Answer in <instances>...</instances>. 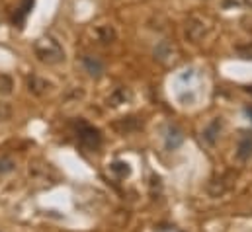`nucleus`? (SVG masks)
I'll return each mask as SVG.
<instances>
[{"label": "nucleus", "mask_w": 252, "mask_h": 232, "mask_svg": "<svg viewBox=\"0 0 252 232\" xmlns=\"http://www.w3.org/2000/svg\"><path fill=\"white\" fill-rule=\"evenodd\" d=\"M33 53L37 60L45 64H59L64 60V49L63 45L53 37V35H41L33 43Z\"/></svg>", "instance_id": "obj_1"}, {"label": "nucleus", "mask_w": 252, "mask_h": 232, "mask_svg": "<svg viewBox=\"0 0 252 232\" xmlns=\"http://www.w3.org/2000/svg\"><path fill=\"white\" fill-rule=\"evenodd\" d=\"M78 143H80V146H84L88 150H96L100 146V143H102L100 131L90 127V125H86V123H80V127H78Z\"/></svg>", "instance_id": "obj_2"}, {"label": "nucleus", "mask_w": 252, "mask_h": 232, "mask_svg": "<svg viewBox=\"0 0 252 232\" xmlns=\"http://www.w3.org/2000/svg\"><path fill=\"white\" fill-rule=\"evenodd\" d=\"M184 29H186V37H188L191 43L201 41L203 35L207 33V26H205V22L199 20V18H188Z\"/></svg>", "instance_id": "obj_3"}, {"label": "nucleus", "mask_w": 252, "mask_h": 232, "mask_svg": "<svg viewBox=\"0 0 252 232\" xmlns=\"http://www.w3.org/2000/svg\"><path fill=\"white\" fill-rule=\"evenodd\" d=\"M82 66H84V70L92 76V78H100L102 74H104V62L100 60L98 57H94V55H84L82 57Z\"/></svg>", "instance_id": "obj_4"}, {"label": "nucleus", "mask_w": 252, "mask_h": 232, "mask_svg": "<svg viewBox=\"0 0 252 232\" xmlns=\"http://www.w3.org/2000/svg\"><path fill=\"white\" fill-rule=\"evenodd\" d=\"M94 35H96L98 43H102V45H112V43L118 39V33H116V29H114L112 26H108V24H104V26H98V28L94 29Z\"/></svg>", "instance_id": "obj_5"}, {"label": "nucleus", "mask_w": 252, "mask_h": 232, "mask_svg": "<svg viewBox=\"0 0 252 232\" xmlns=\"http://www.w3.org/2000/svg\"><path fill=\"white\" fill-rule=\"evenodd\" d=\"M49 88H51V82H47L45 78H41V76H37V74H32V76L28 78V90H30L32 94H35V96L47 94Z\"/></svg>", "instance_id": "obj_6"}, {"label": "nucleus", "mask_w": 252, "mask_h": 232, "mask_svg": "<svg viewBox=\"0 0 252 232\" xmlns=\"http://www.w3.org/2000/svg\"><path fill=\"white\" fill-rule=\"evenodd\" d=\"M237 156L241 160H249L252 156V133L243 135V139L239 141V148H237Z\"/></svg>", "instance_id": "obj_7"}, {"label": "nucleus", "mask_w": 252, "mask_h": 232, "mask_svg": "<svg viewBox=\"0 0 252 232\" xmlns=\"http://www.w3.org/2000/svg\"><path fill=\"white\" fill-rule=\"evenodd\" d=\"M155 55L158 60H162V62H166V58L168 57H174V47H172V43H168V41H162L157 49H155Z\"/></svg>", "instance_id": "obj_8"}, {"label": "nucleus", "mask_w": 252, "mask_h": 232, "mask_svg": "<svg viewBox=\"0 0 252 232\" xmlns=\"http://www.w3.org/2000/svg\"><path fill=\"white\" fill-rule=\"evenodd\" d=\"M129 98H131V94L127 92L126 88H118V90L110 96V100H108V102H110L112 106H120V104H124V102L129 100Z\"/></svg>", "instance_id": "obj_9"}, {"label": "nucleus", "mask_w": 252, "mask_h": 232, "mask_svg": "<svg viewBox=\"0 0 252 232\" xmlns=\"http://www.w3.org/2000/svg\"><path fill=\"white\" fill-rule=\"evenodd\" d=\"M14 160L10 158V156H6V154H0V175L2 174H8V172H12L14 170Z\"/></svg>", "instance_id": "obj_10"}, {"label": "nucleus", "mask_w": 252, "mask_h": 232, "mask_svg": "<svg viewBox=\"0 0 252 232\" xmlns=\"http://www.w3.org/2000/svg\"><path fill=\"white\" fill-rule=\"evenodd\" d=\"M12 88H14L12 78H10V76H6V74H0V94H10V92H12Z\"/></svg>", "instance_id": "obj_11"}, {"label": "nucleus", "mask_w": 252, "mask_h": 232, "mask_svg": "<svg viewBox=\"0 0 252 232\" xmlns=\"http://www.w3.org/2000/svg\"><path fill=\"white\" fill-rule=\"evenodd\" d=\"M14 116V110L8 102H0V121H8Z\"/></svg>", "instance_id": "obj_12"}, {"label": "nucleus", "mask_w": 252, "mask_h": 232, "mask_svg": "<svg viewBox=\"0 0 252 232\" xmlns=\"http://www.w3.org/2000/svg\"><path fill=\"white\" fill-rule=\"evenodd\" d=\"M247 0H223V6L229 8V6H245Z\"/></svg>", "instance_id": "obj_13"}, {"label": "nucleus", "mask_w": 252, "mask_h": 232, "mask_svg": "<svg viewBox=\"0 0 252 232\" xmlns=\"http://www.w3.org/2000/svg\"><path fill=\"white\" fill-rule=\"evenodd\" d=\"M247 116L252 117V108H247Z\"/></svg>", "instance_id": "obj_14"}]
</instances>
